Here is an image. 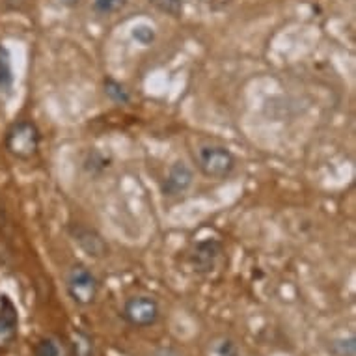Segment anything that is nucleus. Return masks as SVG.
Masks as SVG:
<instances>
[{
    "label": "nucleus",
    "instance_id": "obj_7",
    "mask_svg": "<svg viewBox=\"0 0 356 356\" xmlns=\"http://www.w3.org/2000/svg\"><path fill=\"white\" fill-rule=\"evenodd\" d=\"M222 254V245L218 241H202L188 254V263L196 273H211L216 267V261Z\"/></svg>",
    "mask_w": 356,
    "mask_h": 356
},
{
    "label": "nucleus",
    "instance_id": "obj_9",
    "mask_svg": "<svg viewBox=\"0 0 356 356\" xmlns=\"http://www.w3.org/2000/svg\"><path fill=\"white\" fill-rule=\"evenodd\" d=\"M15 86V73H13L12 53L6 45L0 43V94L10 95Z\"/></svg>",
    "mask_w": 356,
    "mask_h": 356
},
{
    "label": "nucleus",
    "instance_id": "obj_13",
    "mask_svg": "<svg viewBox=\"0 0 356 356\" xmlns=\"http://www.w3.org/2000/svg\"><path fill=\"white\" fill-rule=\"evenodd\" d=\"M34 356H64V349L56 339L43 338L35 343Z\"/></svg>",
    "mask_w": 356,
    "mask_h": 356
},
{
    "label": "nucleus",
    "instance_id": "obj_10",
    "mask_svg": "<svg viewBox=\"0 0 356 356\" xmlns=\"http://www.w3.org/2000/svg\"><path fill=\"white\" fill-rule=\"evenodd\" d=\"M103 92L114 105H129L131 103V92L125 88V84L112 79V76H106L103 81Z\"/></svg>",
    "mask_w": 356,
    "mask_h": 356
},
{
    "label": "nucleus",
    "instance_id": "obj_16",
    "mask_svg": "<svg viewBox=\"0 0 356 356\" xmlns=\"http://www.w3.org/2000/svg\"><path fill=\"white\" fill-rule=\"evenodd\" d=\"M133 38L136 41H140L142 45H149L155 40V30H153V26H147V24H138V26L133 29Z\"/></svg>",
    "mask_w": 356,
    "mask_h": 356
},
{
    "label": "nucleus",
    "instance_id": "obj_15",
    "mask_svg": "<svg viewBox=\"0 0 356 356\" xmlns=\"http://www.w3.org/2000/svg\"><path fill=\"white\" fill-rule=\"evenodd\" d=\"M330 353L334 356H355V338L338 339L330 345Z\"/></svg>",
    "mask_w": 356,
    "mask_h": 356
},
{
    "label": "nucleus",
    "instance_id": "obj_18",
    "mask_svg": "<svg viewBox=\"0 0 356 356\" xmlns=\"http://www.w3.org/2000/svg\"><path fill=\"white\" fill-rule=\"evenodd\" d=\"M60 2H62V6L65 8H75L79 6V2H81V0H60Z\"/></svg>",
    "mask_w": 356,
    "mask_h": 356
},
{
    "label": "nucleus",
    "instance_id": "obj_5",
    "mask_svg": "<svg viewBox=\"0 0 356 356\" xmlns=\"http://www.w3.org/2000/svg\"><path fill=\"white\" fill-rule=\"evenodd\" d=\"M67 232H70L71 239L79 245V248L90 257H105L111 254L106 241L95 228H90L82 222H73V224H70Z\"/></svg>",
    "mask_w": 356,
    "mask_h": 356
},
{
    "label": "nucleus",
    "instance_id": "obj_17",
    "mask_svg": "<svg viewBox=\"0 0 356 356\" xmlns=\"http://www.w3.org/2000/svg\"><path fill=\"white\" fill-rule=\"evenodd\" d=\"M218 356H239V353L232 341H222V345L218 347Z\"/></svg>",
    "mask_w": 356,
    "mask_h": 356
},
{
    "label": "nucleus",
    "instance_id": "obj_2",
    "mask_svg": "<svg viewBox=\"0 0 356 356\" xmlns=\"http://www.w3.org/2000/svg\"><path fill=\"white\" fill-rule=\"evenodd\" d=\"M8 153L17 161H30L40 153L41 133L38 125L29 120H19L8 129L4 140Z\"/></svg>",
    "mask_w": 356,
    "mask_h": 356
},
{
    "label": "nucleus",
    "instance_id": "obj_1",
    "mask_svg": "<svg viewBox=\"0 0 356 356\" xmlns=\"http://www.w3.org/2000/svg\"><path fill=\"white\" fill-rule=\"evenodd\" d=\"M193 155L194 163L207 179H226L237 166V159L232 149L220 144H200Z\"/></svg>",
    "mask_w": 356,
    "mask_h": 356
},
{
    "label": "nucleus",
    "instance_id": "obj_8",
    "mask_svg": "<svg viewBox=\"0 0 356 356\" xmlns=\"http://www.w3.org/2000/svg\"><path fill=\"white\" fill-rule=\"evenodd\" d=\"M19 330V316L17 308L8 297H2L0 300V350L12 347V343L17 338Z\"/></svg>",
    "mask_w": 356,
    "mask_h": 356
},
{
    "label": "nucleus",
    "instance_id": "obj_11",
    "mask_svg": "<svg viewBox=\"0 0 356 356\" xmlns=\"http://www.w3.org/2000/svg\"><path fill=\"white\" fill-rule=\"evenodd\" d=\"M71 353L73 356H95V345L94 339L90 338L84 330L76 328L71 334Z\"/></svg>",
    "mask_w": 356,
    "mask_h": 356
},
{
    "label": "nucleus",
    "instance_id": "obj_6",
    "mask_svg": "<svg viewBox=\"0 0 356 356\" xmlns=\"http://www.w3.org/2000/svg\"><path fill=\"white\" fill-rule=\"evenodd\" d=\"M194 183V172L187 163L183 161H175L168 168L164 181L161 185V193L164 198H177L187 193L188 188L193 187Z\"/></svg>",
    "mask_w": 356,
    "mask_h": 356
},
{
    "label": "nucleus",
    "instance_id": "obj_12",
    "mask_svg": "<svg viewBox=\"0 0 356 356\" xmlns=\"http://www.w3.org/2000/svg\"><path fill=\"white\" fill-rule=\"evenodd\" d=\"M129 0H94L92 2V10H94L97 15H103V17H108V15H114V13L122 12L123 8L127 6Z\"/></svg>",
    "mask_w": 356,
    "mask_h": 356
},
{
    "label": "nucleus",
    "instance_id": "obj_3",
    "mask_svg": "<svg viewBox=\"0 0 356 356\" xmlns=\"http://www.w3.org/2000/svg\"><path fill=\"white\" fill-rule=\"evenodd\" d=\"M67 295L79 306H90L99 295V280L84 265H73L65 276Z\"/></svg>",
    "mask_w": 356,
    "mask_h": 356
},
{
    "label": "nucleus",
    "instance_id": "obj_4",
    "mask_svg": "<svg viewBox=\"0 0 356 356\" xmlns=\"http://www.w3.org/2000/svg\"><path fill=\"white\" fill-rule=\"evenodd\" d=\"M123 317L133 327L146 328L159 321L161 309H159V304L155 298L138 295V297H131L125 302V306H123Z\"/></svg>",
    "mask_w": 356,
    "mask_h": 356
},
{
    "label": "nucleus",
    "instance_id": "obj_14",
    "mask_svg": "<svg viewBox=\"0 0 356 356\" xmlns=\"http://www.w3.org/2000/svg\"><path fill=\"white\" fill-rule=\"evenodd\" d=\"M149 2L170 17L179 19L183 15V0H149Z\"/></svg>",
    "mask_w": 356,
    "mask_h": 356
}]
</instances>
